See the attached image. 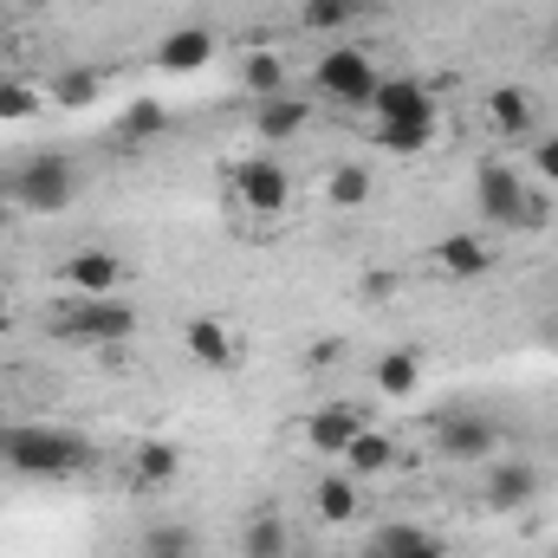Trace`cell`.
<instances>
[{
	"label": "cell",
	"mask_w": 558,
	"mask_h": 558,
	"mask_svg": "<svg viewBox=\"0 0 558 558\" xmlns=\"http://www.w3.org/2000/svg\"><path fill=\"white\" fill-rule=\"evenodd\" d=\"M0 461L20 468V474L59 481V474H78V468L92 461V441L72 435V428H52V422H20V428L7 435V454H0Z\"/></svg>",
	"instance_id": "6da1fadb"
},
{
	"label": "cell",
	"mask_w": 558,
	"mask_h": 558,
	"mask_svg": "<svg viewBox=\"0 0 558 558\" xmlns=\"http://www.w3.org/2000/svg\"><path fill=\"white\" fill-rule=\"evenodd\" d=\"M7 189H13V202H20L26 215H65V208L78 202V169H72V156L39 149L33 162H20V175H13Z\"/></svg>",
	"instance_id": "7a4b0ae2"
},
{
	"label": "cell",
	"mask_w": 558,
	"mask_h": 558,
	"mask_svg": "<svg viewBox=\"0 0 558 558\" xmlns=\"http://www.w3.org/2000/svg\"><path fill=\"white\" fill-rule=\"evenodd\" d=\"M131 331H137V305L124 292H111V299H72L59 312V338L65 344H124Z\"/></svg>",
	"instance_id": "3957f363"
},
{
	"label": "cell",
	"mask_w": 558,
	"mask_h": 558,
	"mask_svg": "<svg viewBox=\"0 0 558 558\" xmlns=\"http://www.w3.org/2000/svg\"><path fill=\"white\" fill-rule=\"evenodd\" d=\"M312 85H318V98H331V105H364V111H371L384 72H377L371 52H357V46H331V52L312 65Z\"/></svg>",
	"instance_id": "277c9868"
},
{
	"label": "cell",
	"mask_w": 558,
	"mask_h": 558,
	"mask_svg": "<svg viewBox=\"0 0 558 558\" xmlns=\"http://www.w3.org/2000/svg\"><path fill=\"white\" fill-rule=\"evenodd\" d=\"M435 448H441L448 461H494V448H500V422L487 416V410H474V403L441 410V416H435Z\"/></svg>",
	"instance_id": "5b68a950"
},
{
	"label": "cell",
	"mask_w": 558,
	"mask_h": 558,
	"mask_svg": "<svg viewBox=\"0 0 558 558\" xmlns=\"http://www.w3.org/2000/svg\"><path fill=\"white\" fill-rule=\"evenodd\" d=\"M526 175L507 169V162H481L474 175V208H481V228H520V208H526Z\"/></svg>",
	"instance_id": "8992f818"
},
{
	"label": "cell",
	"mask_w": 558,
	"mask_h": 558,
	"mask_svg": "<svg viewBox=\"0 0 558 558\" xmlns=\"http://www.w3.org/2000/svg\"><path fill=\"white\" fill-rule=\"evenodd\" d=\"M228 182H234V195H241L247 215H286V202H292V175L279 169L274 156H247V162H234Z\"/></svg>",
	"instance_id": "52a82bcc"
},
{
	"label": "cell",
	"mask_w": 558,
	"mask_h": 558,
	"mask_svg": "<svg viewBox=\"0 0 558 558\" xmlns=\"http://www.w3.org/2000/svg\"><path fill=\"white\" fill-rule=\"evenodd\" d=\"M371 118L403 124V131H435V92L416 85V78H384L377 98H371Z\"/></svg>",
	"instance_id": "ba28073f"
},
{
	"label": "cell",
	"mask_w": 558,
	"mask_h": 558,
	"mask_svg": "<svg viewBox=\"0 0 558 558\" xmlns=\"http://www.w3.org/2000/svg\"><path fill=\"white\" fill-rule=\"evenodd\" d=\"M59 279L72 286V299H111V292H124V260L118 254H105V247H85V254H72Z\"/></svg>",
	"instance_id": "9c48e42d"
},
{
	"label": "cell",
	"mask_w": 558,
	"mask_h": 558,
	"mask_svg": "<svg viewBox=\"0 0 558 558\" xmlns=\"http://www.w3.org/2000/svg\"><path fill=\"white\" fill-rule=\"evenodd\" d=\"M487 513H520L539 500V468L533 461H487V487H481Z\"/></svg>",
	"instance_id": "30bf717a"
},
{
	"label": "cell",
	"mask_w": 558,
	"mask_h": 558,
	"mask_svg": "<svg viewBox=\"0 0 558 558\" xmlns=\"http://www.w3.org/2000/svg\"><path fill=\"white\" fill-rule=\"evenodd\" d=\"M182 344H189V357H195L202 371H228V364H234V338H228L221 318H189V325H182Z\"/></svg>",
	"instance_id": "8fae6325"
},
{
	"label": "cell",
	"mask_w": 558,
	"mask_h": 558,
	"mask_svg": "<svg viewBox=\"0 0 558 558\" xmlns=\"http://www.w3.org/2000/svg\"><path fill=\"white\" fill-rule=\"evenodd\" d=\"M371 558H448V546L428 533V526H410V520H390L384 533H377V546Z\"/></svg>",
	"instance_id": "7c38bea8"
},
{
	"label": "cell",
	"mask_w": 558,
	"mask_h": 558,
	"mask_svg": "<svg viewBox=\"0 0 558 558\" xmlns=\"http://www.w3.org/2000/svg\"><path fill=\"white\" fill-rule=\"evenodd\" d=\"M435 267L448 279H481L487 267H494V247L481 241V234H448L441 247H435Z\"/></svg>",
	"instance_id": "4fadbf2b"
},
{
	"label": "cell",
	"mask_w": 558,
	"mask_h": 558,
	"mask_svg": "<svg viewBox=\"0 0 558 558\" xmlns=\"http://www.w3.org/2000/svg\"><path fill=\"white\" fill-rule=\"evenodd\" d=\"M357 428H364V416H357V410H344V403H331V410H318V416L305 422V435H312V448H318V454H344V448L357 441Z\"/></svg>",
	"instance_id": "5bb4252c"
},
{
	"label": "cell",
	"mask_w": 558,
	"mask_h": 558,
	"mask_svg": "<svg viewBox=\"0 0 558 558\" xmlns=\"http://www.w3.org/2000/svg\"><path fill=\"white\" fill-rule=\"evenodd\" d=\"M156 59H162V72H202V65L215 59V39H208L202 26H175Z\"/></svg>",
	"instance_id": "9a60e30c"
},
{
	"label": "cell",
	"mask_w": 558,
	"mask_h": 558,
	"mask_svg": "<svg viewBox=\"0 0 558 558\" xmlns=\"http://www.w3.org/2000/svg\"><path fill=\"white\" fill-rule=\"evenodd\" d=\"M390 461H397V441L377 435V428H357V441L344 448V474H351V481H371V474H384Z\"/></svg>",
	"instance_id": "2e32d148"
},
{
	"label": "cell",
	"mask_w": 558,
	"mask_h": 558,
	"mask_svg": "<svg viewBox=\"0 0 558 558\" xmlns=\"http://www.w3.org/2000/svg\"><path fill=\"white\" fill-rule=\"evenodd\" d=\"M305 118H312V105H305V98H292V92L260 98V137H267V143L299 137V131H305Z\"/></svg>",
	"instance_id": "e0dca14e"
},
{
	"label": "cell",
	"mask_w": 558,
	"mask_h": 558,
	"mask_svg": "<svg viewBox=\"0 0 558 558\" xmlns=\"http://www.w3.org/2000/svg\"><path fill=\"white\" fill-rule=\"evenodd\" d=\"M487 118H494V131H507V137H526V131L539 124V111H533V98H526V92H513V85H500V92H487Z\"/></svg>",
	"instance_id": "ac0fdd59"
},
{
	"label": "cell",
	"mask_w": 558,
	"mask_h": 558,
	"mask_svg": "<svg viewBox=\"0 0 558 558\" xmlns=\"http://www.w3.org/2000/svg\"><path fill=\"white\" fill-rule=\"evenodd\" d=\"M318 520H331V526H351L357 520V481L351 474H325L318 481Z\"/></svg>",
	"instance_id": "d6986e66"
},
{
	"label": "cell",
	"mask_w": 558,
	"mask_h": 558,
	"mask_svg": "<svg viewBox=\"0 0 558 558\" xmlns=\"http://www.w3.org/2000/svg\"><path fill=\"white\" fill-rule=\"evenodd\" d=\"M175 468H182L175 441H143V448H137V461H131L137 487H162V481H175Z\"/></svg>",
	"instance_id": "ffe728a7"
},
{
	"label": "cell",
	"mask_w": 558,
	"mask_h": 558,
	"mask_svg": "<svg viewBox=\"0 0 558 558\" xmlns=\"http://www.w3.org/2000/svg\"><path fill=\"white\" fill-rule=\"evenodd\" d=\"M241 553H247V558H286V553H292V533H286V520H279V513L247 520V539H241Z\"/></svg>",
	"instance_id": "44dd1931"
},
{
	"label": "cell",
	"mask_w": 558,
	"mask_h": 558,
	"mask_svg": "<svg viewBox=\"0 0 558 558\" xmlns=\"http://www.w3.org/2000/svg\"><path fill=\"white\" fill-rule=\"evenodd\" d=\"M325 195H331V208H364L371 202V169L364 162H338L331 182H325Z\"/></svg>",
	"instance_id": "7402d4cb"
},
{
	"label": "cell",
	"mask_w": 558,
	"mask_h": 558,
	"mask_svg": "<svg viewBox=\"0 0 558 558\" xmlns=\"http://www.w3.org/2000/svg\"><path fill=\"white\" fill-rule=\"evenodd\" d=\"M416 384H422V364L410 351H384V357H377V390H384V397H410Z\"/></svg>",
	"instance_id": "603a6c76"
},
{
	"label": "cell",
	"mask_w": 558,
	"mask_h": 558,
	"mask_svg": "<svg viewBox=\"0 0 558 558\" xmlns=\"http://www.w3.org/2000/svg\"><path fill=\"white\" fill-rule=\"evenodd\" d=\"M52 98H59L65 111L98 105V72H59V78H52Z\"/></svg>",
	"instance_id": "cb8c5ba5"
},
{
	"label": "cell",
	"mask_w": 558,
	"mask_h": 558,
	"mask_svg": "<svg viewBox=\"0 0 558 558\" xmlns=\"http://www.w3.org/2000/svg\"><path fill=\"white\" fill-rule=\"evenodd\" d=\"M299 7H305V26H318V33L351 26V20L364 13V0H299Z\"/></svg>",
	"instance_id": "d4e9b609"
},
{
	"label": "cell",
	"mask_w": 558,
	"mask_h": 558,
	"mask_svg": "<svg viewBox=\"0 0 558 558\" xmlns=\"http://www.w3.org/2000/svg\"><path fill=\"white\" fill-rule=\"evenodd\" d=\"M247 92H254V98H279V92H286V65H279L274 52H254V59H247Z\"/></svg>",
	"instance_id": "484cf974"
},
{
	"label": "cell",
	"mask_w": 558,
	"mask_h": 558,
	"mask_svg": "<svg viewBox=\"0 0 558 558\" xmlns=\"http://www.w3.org/2000/svg\"><path fill=\"white\" fill-rule=\"evenodd\" d=\"M33 111H39L33 85H20V78H0V124H20V118H33Z\"/></svg>",
	"instance_id": "4316f807"
},
{
	"label": "cell",
	"mask_w": 558,
	"mask_h": 558,
	"mask_svg": "<svg viewBox=\"0 0 558 558\" xmlns=\"http://www.w3.org/2000/svg\"><path fill=\"white\" fill-rule=\"evenodd\" d=\"M118 131H124V137H131V143L156 137V131H162V105H156V98H137V105L124 111V124H118Z\"/></svg>",
	"instance_id": "83f0119b"
},
{
	"label": "cell",
	"mask_w": 558,
	"mask_h": 558,
	"mask_svg": "<svg viewBox=\"0 0 558 558\" xmlns=\"http://www.w3.org/2000/svg\"><path fill=\"white\" fill-rule=\"evenodd\" d=\"M377 143H384V149H397V156H416V149H428V143H435V131H403V124H377Z\"/></svg>",
	"instance_id": "f1b7e54d"
},
{
	"label": "cell",
	"mask_w": 558,
	"mask_h": 558,
	"mask_svg": "<svg viewBox=\"0 0 558 558\" xmlns=\"http://www.w3.org/2000/svg\"><path fill=\"white\" fill-rule=\"evenodd\" d=\"M149 558H189V526H156L149 533Z\"/></svg>",
	"instance_id": "f546056e"
},
{
	"label": "cell",
	"mask_w": 558,
	"mask_h": 558,
	"mask_svg": "<svg viewBox=\"0 0 558 558\" xmlns=\"http://www.w3.org/2000/svg\"><path fill=\"white\" fill-rule=\"evenodd\" d=\"M533 175L558 189V137H539V149H533Z\"/></svg>",
	"instance_id": "4dcf8cb0"
},
{
	"label": "cell",
	"mask_w": 558,
	"mask_h": 558,
	"mask_svg": "<svg viewBox=\"0 0 558 558\" xmlns=\"http://www.w3.org/2000/svg\"><path fill=\"white\" fill-rule=\"evenodd\" d=\"M553 221V202L546 195H526V208H520V228H546Z\"/></svg>",
	"instance_id": "1f68e13d"
},
{
	"label": "cell",
	"mask_w": 558,
	"mask_h": 558,
	"mask_svg": "<svg viewBox=\"0 0 558 558\" xmlns=\"http://www.w3.org/2000/svg\"><path fill=\"white\" fill-rule=\"evenodd\" d=\"M7 325H13V305H7V292H0V331H7Z\"/></svg>",
	"instance_id": "d6a6232c"
},
{
	"label": "cell",
	"mask_w": 558,
	"mask_h": 558,
	"mask_svg": "<svg viewBox=\"0 0 558 558\" xmlns=\"http://www.w3.org/2000/svg\"><path fill=\"white\" fill-rule=\"evenodd\" d=\"M546 344H553V351H558V318H553V325H546Z\"/></svg>",
	"instance_id": "836d02e7"
},
{
	"label": "cell",
	"mask_w": 558,
	"mask_h": 558,
	"mask_svg": "<svg viewBox=\"0 0 558 558\" xmlns=\"http://www.w3.org/2000/svg\"><path fill=\"white\" fill-rule=\"evenodd\" d=\"M546 46H553V52H558V20H553V33H546Z\"/></svg>",
	"instance_id": "e575fe53"
},
{
	"label": "cell",
	"mask_w": 558,
	"mask_h": 558,
	"mask_svg": "<svg viewBox=\"0 0 558 558\" xmlns=\"http://www.w3.org/2000/svg\"><path fill=\"white\" fill-rule=\"evenodd\" d=\"M7 435H13V428H7V422H0V454H7Z\"/></svg>",
	"instance_id": "d590c367"
},
{
	"label": "cell",
	"mask_w": 558,
	"mask_h": 558,
	"mask_svg": "<svg viewBox=\"0 0 558 558\" xmlns=\"http://www.w3.org/2000/svg\"><path fill=\"white\" fill-rule=\"evenodd\" d=\"M20 7H52V0H20Z\"/></svg>",
	"instance_id": "8d00e7d4"
},
{
	"label": "cell",
	"mask_w": 558,
	"mask_h": 558,
	"mask_svg": "<svg viewBox=\"0 0 558 558\" xmlns=\"http://www.w3.org/2000/svg\"><path fill=\"white\" fill-rule=\"evenodd\" d=\"M553 448H558V441H553Z\"/></svg>",
	"instance_id": "74e56055"
}]
</instances>
